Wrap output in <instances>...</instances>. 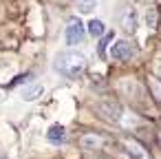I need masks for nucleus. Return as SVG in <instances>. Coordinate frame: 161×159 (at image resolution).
I'll return each instance as SVG.
<instances>
[{
    "label": "nucleus",
    "mask_w": 161,
    "mask_h": 159,
    "mask_svg": "<svg viewBox=\"0 0 161 159\" xmlns=\"http://www.w3.org/2000/svg\"><path fill=\"white\" fill-rule=\"evenodd\" d=\"M86 69V58L75 51H64L55 58V71L64 77H80Z\"/></svg>",
    "instance_id": "1"
},
{
    "label": "nucleus",
    "mask_w": 161,
    "mask_h": 159,
    "mask_svg": "<svg viewBox=\"0 0 161 159\" xmlns=\"http://www.w3.org/2000/svg\"><path fill=\"white\" fill-rule=\"evenodd\" d=\"M64 40H66V44H69V47H71V44H80V42L84 40V27H82V22H80V20L69 22L66 33H64Z\"/></svg>",
    "instance_id": "2"
},
{
    "label": "nucleus",
    "mask_w": 161,
    "mask_h": 159,
    "mask_svg": "<svg viewBox=\"0 0 161 159\" xmlns=\"http://www.w3.org/2000/svg\"><path fill=\"white\" fill-rule=\"evenodd\" d=\"M119 22H121L124 31L135 33V29H137V11H135L130 5H126L124 11H121V16H119Z\"/></svg>",
    "instance_id": "3"
},
{
    "label": "nucleus",
    "mask_w": 161,
    "mask_h": 159,
    "mask_svg": "<svg viewBox=\"0 0 161 159\" xmlns=\"http://www.w3.org/2000/svg\"><path fill=\"white\" fill-rule=\"evenodd\" d=\"M110 55L115 58V60H130V55H132V47H130V42H126V40H119V42H115V47L110 49Z\"/></svg>",
    "instance_id": "4"
},
{
    "label": "nucleus",
    "mask_w": 161,
    "mask_h": 159,
    "mask_svg": "<svg viewBox=\"0 0 161 159\" xmlns=\"http://www.w3.org/2000/svg\"><path fill=\"white\" fill-rule=\"evenodd\" d=\"M99 113L104 115V117H108V119H119V115H121V106L117 104V102H113V99H106V102H102L99 104Z\"/></svg>",
    "instance_id": "5"
},
{
    "label": "nucleus",
    "mask_w": 161,
    "mask_h": 159,
    "mask_svg": "<svg viewBox=\"0 0 161 159\" xmlns=\"http://www.w3.org/2000/svg\"><path fill=\"white\" fill-rule=\"evenodd\" d=\"M64 137H66V130H64V126L62 124H53L49 130H47V139L51 141V144H62L64 141Z\"/></svg>",
    "instance_id": "6"
},
{
    "label": "nucleus",
    "mask_w": 161,
    "mask_h": 159,
    "mask_svg": "<svg viewBox=\"0 0 161 159\" xmlns=\"http://www.w3.org/2000/svg\"><path fill=\"white\" fill-rule=\"evenodd\" d=\"M124 144H126V150H128L135 159H148V152L141 148V144H139V141H135V139H126Z\"/></svg>",
    "instance_id": "7"
},
{
    "label": "nucleus",
    "mask_w": 161,
    "mask_h": 159,
    "mask_svg": "<svg viewBox=\"0 0 161 159\" xmlns=\"http://www.w3.org/2000/svg\"><path fill=\"white\" fill-rule=\"evenodd\" d=\"M115 40V33L113 31H108L106 33V38H102L99 40V44H97V53H99V58H104L106 55V47H108V42H113Z\"/></svg>",
    "instance_id": "8"
},
{
    "label": "nucleus",
    "mask_w": 161,
    "mask_h": 159,
    "mask_svg": "<svg viewBox=\"0 0 161 159\" xmlns=\"http://www.w3.org/2000/svg\"><path fill=\"white\" fill-rule=\"evenodd\" d=\"M75 5H77V9L82 14H91L95 9V5H97V0H75Z\"/></svg>",
    "instance_id": "9"
},
{
    "label": "nucleus",
    "mask_w": 161,
    "mask_h": 159,
    "mask_svg": "<svg viewBox=\"0 0 161 159\" xmlns=\"http://www.w3.org/2000/svg\"><path fill=\"white\" fill-rule=\"evenodd\" d=\"M148 84H150V91H152V97L161 104V82L159 80H154V77H150L148 80Z\"/></svg>",
    "instance_id": "10"
},
{
    "label": "nucleus",
    "mask_w": 161,
    "mask_h": 159,
    "mask_svg": "<svg viewBox=\"0 0 161 159\" xmlns=\"http://www.w3.org/2000/svg\"><path fill=\"white\" fill-rule=\"evenodd\" d=\"M42 91H44V88L36 84V86H31V88H25V91H22V97H25V99H36L38 95H42Z\"/></svg>",
    "instance_id": "11"
},
{
    "label": "nucleus",
    "mask_w": 161,
    "mask_h": 159,
    "mask_svg": "<svg viewBox=\"0 0 161 159\" xmlns=\"http://www.w3.org/2000/svg\"><path fill=\"white\" fill-rule=\"evenodd\" d=\"M88 33H91V36H102V33H104V25H102L99 20H91V22H88Z\"/></svg>",
    "instance_id": "12"
},
{
    "label": "nucleus",
    "mask_w": 161,
    "mask_h": 159,
    "mask_svg": "<svg viewBox=\"0 0 161 159\" xmlns=\"http://www.w3.org/2000/svg\"><path fill=\"white\" fill-rule=\"evenodd\" d=\"M84 146L86 148H97V146H102V137L99 135H86L84 137Z\"/></svg>",
    "instance_id": "13"
},
{
    "label": "nucleus",
    "mask_w": 161,
    "mask_h": 159,
    "mask_svg": "<svg viewBox=\"0 0 161 159\" xmlns=\"http://www.w3.org/2000/svg\"><path fill=\"white\" fill-rule=\"evenodd\" d=\"M146 22H148L150 29L157 27V9H148V14H146Z\"/></svg>",
    "instance_id": "14"
},
{
    "label": "nucleus",
    "mask_w": 161,
    "mask_h": 159,
    "mask_svg": "<svg viewBox=\"0 0 161 159\" xmlns=\"http://www.w3.org/2000/svg\"><path fill=\"white\" fill-rule=\"evenodd\" d=\"M157 73H159V75H161V62H159V64H157Z\"/></svg>",
    "instance_id": "15"
},
{
    "label": "nucleus",
    "mask_w": 161,
    "mask_h": 159,
    "mask_svg": "<svg viewBox=\"0 0 161 159\" xmlns=\"http://www.w3.org/2000/svg\"><path fill=\"white\" fill-rule=\"evenodd\" d=\"M0 159H5V157H3V155H0Z\"/></svg>",
    "instance_id": "16"
},
{
    "label": "nucleus",
    "mask_w": 161,
    "mask_h": 159,
    "mask_svg": "<svg viewBox=\"0 0 161 159\" xmlns=\"http://www.w3.org/2000/svg\"><path fill=\"white\" fill-rule=\"evenodd\" d=\"M159 139H161V135H159Z\"/></svg>",
    "instance_id": "17"
}]
</instances>
